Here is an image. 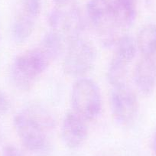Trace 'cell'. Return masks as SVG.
<instances>
[{
  "mask_svg": "<svg viewBox=\"0 0 156 156\" xmlns=\"http://www.w3.org/2000/svg\"><path fill=\"white\" fill-rule=\"evenodd\" d=\"M2 156H25V154L18 147L13 145H8L4 147Z\"/></svg>",
  "mask_w": 156,
  "mask_h": 156,
  "instance_id": "obj_17",
  "label": "cell"
},
{
  "mask_svg": "<svg viewBox=\"0 0 156 156\" xmlns=\"http://www.w3.org/2000/svg\"><path fill=\"white\" fill-rule=\"evenodd\" d=\"M84 28V21L80 9L76 6H73L65 11L64 25L61 34L65 35L69 41L80 37V34Z\"/></svg>",
  "mask_w": 156,
  "mask_h": 156,
  "instance_id": "obj_10",
  "label": "cell"
},
{
  "mask_svg": "<svg viewBox=\"0 0 156 156\" xmlns=\"http://www.w3.org/2000/svg\"><path fill=\"white\" fill-rule=\"evenodd\" d=\"M111 16L115 27L130 28L136 19V0H109Z\"/></svg>",
  "mask_w": 156,
  "mask_h": 156,
  "instance_id": "obj_9",
  "label": "cell"
},
{
  "mask_svg": "<svg viewBox=\"0 0 156 156\" xmlns=\"http://www.w3.org/2000/svg\"><path fill=\"white\" fill-rule=\"evenodd\" d=\"M115 56L131 63L137 51V44L130 35H123L119 37L115 43Z\"/></svg>",
  "mask_w": 156,
  "mask_h": 156,
  "instance_id": "obj_15",
  "label": "cell"
},
{
  "mask_svg": "<svg viewBox=\"0 0 156 156\" xmlns=\"http://www.w3.org/2000/svg\"><path fill=\"white\" fill-rule=\"evenodd\" d=\"M87 14L103 42L107 45L112 44L114 29L116 27L111 16L109 0H89L87 5Z\"/></svg>",
  "mask_w": 156,
  "mask_h": 156,
  "instance_id": "obj_5",
  "label": "cell"
},
{
  "mask_svg": "<svg viewBox=\"0 0 156 156\" xmlns=\"http://www.w3.org/2000/svg\"><path fill=\"white\" fill-rule=\"evenodd\" d=\"M129 64V63L114 55L109 65L107 75L109 83L113 87L126 85Z\"/></svg>",
  "mask_w": 156,
  "mask_h": 156,
  "instance_id": "obj_13",
  "label": "cell"
},
{
  "mask_svg": "<svg viewBox=\"0 0 156 156\" xmlns=\"http://www.w3.org/2000/svg\"><path fill=\"white\" fill-rule=\"evenodd\" d=\"M51 62L50 58L39 46L19 55L11 68L13 83L22 90H28Z\"/></svg>",
  "mask_w": 156,
  "mask_h": 156,
  "instance_id": "obj_2",
  "label": "cell"
},
{
  "mask_svg": "<svg viewBox=\"0 0 156 156\" xmlns=\"http://www.w3.org/2000/svg\"><path fill=\"white\" fill-rule=\"evenodd\" d=\"M114 118L122 125H128L137 115L139 104L134 93L126 85L113 87L110 97Z\"/></svg>",
  "mask_w": 156,
  "mask_h": 156,
  "instance_id": "obj_6",
  "label": "cell"
},
{
  "mask_svg": "<svg viewBox=\"0 0 156 156\" xmlns=\"http://www.w3.org/2000/svg\"><path fill=\"white\" fill-rule=\"evenodd\" d=\"M136 44L143 57L151 58L156 53V25L144 26L138 34Z\"/></svg>",
  "mask_w": 156,
  "mask_h": 156,
  "instance_id": "obj_11",
  "label": "cell"
},
{
  "mask_svg": "<svg viewBox=\"0 0 156 156\" xmlns=\"http://www.w3.org/2000/svg\"><path fill=\"white\" fill-rule=\"evenodd\" d=\"M96 51L90 42L81 37L69 41L63 67L71 76H83L94 66Z\"/></svg>",
  "mask_w": 156,
  "mask_h": 156,
  "instance_id": "obj_4",
  "label": "cell"
},
{
  "mask_svg": "<svg viewBox=\"0 0 156 156\" xmlns=\"http://www.w3.org/2000/svg\"><path fill=\"white\" fill-rule=\"evenodd\" d=\"M61 135L64 144L68 148H79L87 139V121L76 112H68L63 120Z\"/></svg>",
  "mask_w": 156,
  "mask_h": 156,
  "instance_id": "obj_7",
  "label": "cell"
},
{
  "mask_svg": "<svg viewBox=\"0 0 156 156\" xmlns=\"http://www.w3.org/2000/svg\"><path fill=\"white\" fill-rule=\"evenodd\" d=\"M71 104L73 112L86 121L97 119L102 107V100L99 87L88 78L78 79L71 91Z\"/></svg>",
  "mask_w": 156,
  "mask_h": 156,
  "instance_id": "obj_3",
  "label": "cell"
},
{
  "mask_svg": "<svg viewBox=\"0 0 156 156\" xmlns=\"http://www.w3.org/2000/svg\"><path fill=\"white\" fill-rule=\"evenodd\" d=\"M134 81L137 89L144 95H149L156 83V67L151 58L143 57L136 64Z\"/></svg>",
  "mask_w": 156,
  "mask_h": 156,
  "instance_id": "obj_8",
  "label": "cell"
},
{
  "mask_svg": "<svg viewBox=\"0 0 156 156\" xmlns=\"http://www.w3.org/2000/svg\"><path fill=\"white\" fill-rule=\"evenodd\" d=\"M35 19L20 12L15 19L12 28L13 39L17 43L25 42L31 36L35 25Z\"/></svg>",
  "mask_w": 156,
  "mask_h": 156,
  "instance_id": "obj_12",
  "label": "cell"
},
{
  "mask_svg": "<svg viewBox=\"0 0 156 156\" xmlns=\"http://www.w3.org/2000/svg\"><path fill=\"white\" fill-rule=\"evenodd\" d=\"M41 9V0H22L21 12L37 19Z\"/></svg>",
  "mask_w": 156,
  "mask_h": 156,
  "instance_id": "obj_16",
  "label": "cell"
},
{
  "mask_svg": "<svg viewBox=\"0 0 156 156\" xmlns=\"http://www.w3.org/2000/svg\"><path fill=\"white\" fill-rule=\"evenodd\" d=\"M51 61L56 60L64 51V36L60 33L51 31L46 34L39 44Z\"/></svg>",
  "mask_w": 156,
  "mask_h": 156,
  "instance_id": "obj_14",
  "label": "cell"
},
{
  "mask_svg": "<svg viewBox=\"0 0 156 156\" xmlns=\"http://www.w3.org/2000/svg\"><path fill=\"white\" fill-rule=\"evenodd\" d=\"M9 100L5 94L0 90V115H2L8 112L9 109Z\"/></svg>",
  "mask_w": 156,
  "mask_h": 156,
  "instance_id": "obj_18",
  "label": "cell"
},
{
  "mask_svg": "<svg viewBox=\"0 0 156 156\" xmlns=\"http://www.w3.org/2000/svg\"><path fill=\"white\" fill-rule=\"evenodd\" d=\"M153 147H154V150L156 153V135H155V136H154V142H153Z\"/></svg>",
  "mask_w": 156,
  "mask_h": 156,
  "instance_id": "obj_20",
  "label": "cell"
},
{
  "mask_svg": "<svg viewBox=\"0 0 156 156\" xmlns=\"http://www.w3.org/2000/svg\"><path fill=\"white\" fill-rule=\"evenodd\" d=\"M14 126L22 145L28 151L41 153L47 150L48 133L53 127L44 119L24 109L15 116Z\"/></svg>",
  "mask_w": 156,
  "mask_h": 156,
  "instance_id": "obj_1",
  "label": "cell"
},
{
  "mask_svg": "<svg viewBox=\"0 0 156 156\" xmlns=\"http://www.w3.org/2000/svg\"><path fill=\"white\" fill-rule=\"evenodd\" d=\"M72 0H53V2L58 5V7H63L64 5H67L70 3Z\"/></svg>",
  "mask_w": 156,
  "mask_h": 156,
  "instance_id": "obj_19",
  "label": "cell"
}]
</instances>
